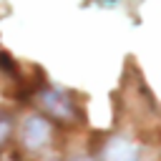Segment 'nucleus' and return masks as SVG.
Segmentation results:
<instances>
[{
    "instance_id": "obj_4",
    "label": "nucleus",
    "mask_w": 161,
    "mask_h": 161,
    "mask_svg": "<svg viewBox=\"0 0 161 161\" xmlns=\"http://www.w3.org/2000/svg\"><path fill=\"white\" fill-rule=\"evenodd\" d=\"M10 131H13V123L8 116H0V148L5 146V141L10 138Z\"/></svg>"
},
{
    "instance_id": "obj_2",
    "label": "nucleus",
    "mask_w": 161,
    "mask_h": 161,
    "mask_svg": "<svg viewBox=\"0 0 161 161\" xmlns=\"http://www.w3.org/2000/svg\"><path fill=\"white\" fill-rule=\"evenodd\" d=\"M50 138V123L40 116H30L23 123V143L28 148H40Z\"/></svg>"
},
{
    "instance_id": "obj_1",
    "label": "nucleus",
    "mask_w": 161,
    "mask_h": 161,
    "mask_svg": "<svg viewBox=\"0 0 161 161\" xmlns=\"http://www.w3.org/2000/svg\"><path fill=\"white\" fill-rule=\"evenodd\" d=\"M38 103H40V108H43L50 118H55V121H65V123H70V121L78 118L70 96L63 93V91H58V88H45V91L38 96Z\"/></svg>"
},
{
    "instance_id": "obj_3",
    "label": "nucleus",
    "mask_w": 161,
    "mask_h": 161,
    "mask_svg": "<svg viewBox=\"0 0 161 161\" xmlns=\"http://www.w3.org/2000/svg\"><path fill=\"white\" fill-rule=\"evenodd\" d=\"M106 156L111 158H121V161H128L136 156V148L131 146V141H123V138H113L106 148Z\"/></svg>"
}]
</instances>
